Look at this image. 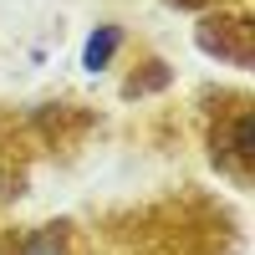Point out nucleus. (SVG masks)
Segmentation results:
<instances>
[{"instance_id":"4","label":"nucleus","mask_w":255,"mask_h":255,"mask_svg":"<svg viewBox=\"0 0 255 255\" xmlns=\"http://www.w3.org/2000/svg\"><path fill=\"white\" fill-rule=\"evenodd\" d=\"M0 255H108L87 215H41V220H0Z\"/></svg>"},{"instance_id":"2","label":"nucleus","mask_w":255,"mask_h":255,"mask_svg":"<svg viewBox=\"0 0 255 255\" xmlns=\"http://www.w3.org/2000/svg\"><path fill=\"white\" fill-rule=\"evenodd\" d=\"M102 128L92 102L56 97V102H0V220L31 194L36 163L77 158L82 143Z\"/></svg>"},{"instance_id":"1","label":"nucleus","mask_w":255,"mask_h":255,"mask_svg":"<svg viewBox=\"0 0 255 255\" xmlns=\"http://www.w3.org/2000/svg\"><path fill=\"white\" fill-rule=\"evenodd\" d=\"M87 225L108 255H240V220L199 184L102 204L87 215Z\"/></svg>"},{"instance_id":"8","label":"nucleus","mask_w":255,"mask_h":255,"mask_svg":"<svg viewBox=\"0 0 255 255\" xmlns=\"http://www.w3.org/2000/svg\"><path fill=\"white\" fill-rule=\"evenodd\" d=\"M163 5H174V10H209V5H220V0H163Z\"/></svg>"},{"instance_id":"7","label":"nucleus","mask_w":255,"mask_h":255,"mask_svg":"<svg viewBox=\"0 0 255 255\" xmlns=\"http://www.w3.org/2000/svg\"><path fill=\"white\" fill-rule=\"evenodd\" d=\"M128 46H133V31L123 26V20H97L92 36L82 41V72H92V77H108L123 67V56Z\"/></svg>"},{"instance_id":"3","label":"nucleus","mask_w":255,"mask_h":255,"mask_svg":"<svg viewBox=\"0 0 255 255\" xmlns=\"http://www.w3.org/2000/svg\"><path fill=\"white\" fill-rule=\"evenodd\" d=\"M250 113H255V97L245 82H199L189 97V128L199 138V153L235 194H250L255 184Z\"/></svg>"},{"instance_id":"5","label":"nucleus","mask_w":255,"mask_h":255,"mask_svg":"<svg viewBox=\"0 0 255 255\" xmlns=\"http://www.w3.org/2000/svg\"><path fill=\"white\" fill-rule=\"evenodd\" d=\"M194 46L204 56H215L220 67H235L245 77L255 67V10H250V0H220V5L199 10Z\"/></svg>"},{"instance_id":"6","label":"nucleus","mask_w":255,"mask_h":255,"mask_svg":"<svg viewBox=\"0 0 255 255\" xmlns=\"http://www.w3.org/2000/svg\"><path fill=\"white\" fill-rule=\"evenodd\" d=\"M118 72H123L118 77V97L123 102H143V97H158V92L174 87L168 61L153 51V41H143V36H133V46H128V56H123Z\"/></svg>"}]
</instances>
